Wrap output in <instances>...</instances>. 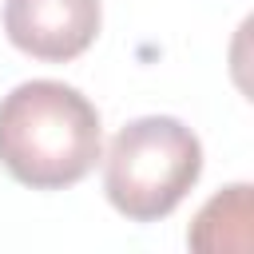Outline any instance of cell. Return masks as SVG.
Instances as JSON below:
<instances>
[{
    "label": "cell",
    "instance_id": "cell-4",
    "mask_svg": "<svg viewBox=\"0 0 254 254\" xmlns=\"http://www.w3.org/2000/svg\"><path fill=\"white\" fill-rule=\"evenodd\" d=\"M187 242L194 250H246L250 246V187L234 183L222 194H214L194 226L187 230Z\"/></svg>",
    "mask_w": 254,
    "mask_h": 254
},
{
    "label": "cell",
    "instance_id": "cell-1",
    "mask_svg": "<svg viewBox=\"0 0 254 254\" xmlns=\"http://www.w3.org/2000/svg\"><path fill=\"white\" fill-rule=\"evenodd\" d=\"M99 159V111L79 87L60 79H28L0 99V167L20 187H75Z\"/></svg>",
    "mask_w": 254,
    "mask_h": 254
},
{
    "label": "cell",
    "instance_id": "cell-3",
    "mask_svg": "<svg viewBox=\"0 0 254 254\" xmlns=\"http://www.w3.org/2000/svg\"><path fill=\"white\" fill-rule=\"evenodd\" d=\"M103 24L99 0H4V32L16 52L67 64L83 56Z\"/></svg>",
    "mask_w": 254,
    "mask_h": 254
},
{
    "label": "cell",
    "instance_id": "cell-2",
    "mask_svg": "<svg viewBox=\"0 0 254 254\" xmlns=\"http://www.w3.org/2000/svg\"><path fill=\"white\" fill-rule=\"evenodd\" d=\"M202 175V143L175 115H143L115 131L103 159V194L131 222L167 218Z\"/></svg>",
    "mask_w": 254,
    "mask_h": 254
}]
</instances>
